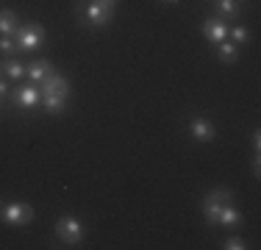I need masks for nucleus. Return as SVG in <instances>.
Masks as SVG:
<instances>
[{
  "label": "nucleus",
  "mask_w": 261,
  "mask_h": 250,
  "mask_svg": "<svg viewBox=\"0 0 261 250\" xmlns=\"http://www.w3.org/2000/svg\"><path fill=\"white\" fill-rule=\"evenodd\" d=\"M233 200V192L231 189H222V186H217V189H211L206 200H203V217H206L208 225H217V217H220L222 206L231 203Z\"/></svg>",
  "instance_id": "nucleus-1"
},
{
  "label": "nucleus",
  "mask_w": 261,
  "mask_h": 250,
  "mask_svg": "<svg viewBox=\"0 0 261 250\" xmlns=\"http://www.w3.org/2000/svg\"><path fill=\"white\" fill-rule=\"evenodd\" d=\"M78 14H81V20H84L86 25L103 28V25H109V20H111V14H114V11L103 9V6L95 3V0H81V3H78Z\"/></svg>",
  "instance_id": "nucleus-2"
},
{
  "label": "nucleus",
  "mask_w": 261,
  "mask_h": 250,
  "mask_svg": "<svg viewBox=\"0 0 261 250\" xmlns=\"http://www.w3.org/2000/svg\"><path fill=\"white\" fill-rule=\"evenodd\" d=\"M45 39V31L39 25H17L14 31V42L20 47V53H28V50H36Z\"/></svg>",
  "instance_id": "nucleus-3"
},
{
  "label": "nucleus",
  "mask_w": 261,
  "mask_h": 250,
  "mask_svg": "<svg viewBox=\"0 0 261 250\" xmlns=\"http://www.w3.org/2000/svg\"><path fill=\"white\" fill-rule=\"evenodd\" d=\"M39 86L36 84H22V86H14V89L9 92V103L14 106V109H34L36 103H39Z\"/></svg>",
  "instance_id": "nucleus-4"
},
{
  "label": "nucleus",
  "mask_w": 261,
  "mask_h": 250,
  "mask_svg": "<svg viewBox=\"0 0 261 250\" xmlns=\"http://www.w3.org/2000/svg\"><path fill=\"white\" fill-rule=\"evenodd\" d=\"M56 236H59L64 245H78L81 236H84V228H81L78 217H70V214L59 217V222H56Z\"/></svg>",
  "instance_id": "nucleus-5"
},
{
  "label": "nucleus",
  "mask_w": 261,
  "mask_h": 250,
  "mask_svg": "<svg viewBox=\"0 0 261 250\" xmlns=\"http://www.w3.org/2000/svg\"><path fill=\"white\" fill-rule=\"evenodd\" d=\"M34 220V209L28 203H6L3 206V222L6 225H28Z\"/></svg>",
  "instance_id": "nucleus-6"
},
{
  "label": "nucleus",
  "mask_w": 261,
  "mask_h": 250,
  "mask_svg": "<svg viewBox=\"0 0 261 250\" xmlns=\"http://www.w3.org/2000/svg\"><path fill=\"white\" fill-rule=\"evenodd\" d=\"M39 89L45 92V95H64V97H70V81H67L64 75H59V72H50L39 84Z\"/></svg>",
  "instance_id": "nucleus-7"
},
{
  "label": "nucleus",
  "mask_w": 261,
  "mask_h": 250,
  "mask_svg": "<svg viewBox=\"0 0 261 250\" xmlns=\"http://www.w3.org/2000/svg\"><path fill=\"white\" fill-rule=\"evenodd\" d=\"M203 36H206L208 42H214V45H220V42L228 39V25L225 20H220V17H211V20L203 22Z\"/></svg>",
  "instance_id": "nucleus-8"
},
{
  "label": "nucleus",
  "mask_w": 261,
  "mask_h": 250,
  "mask_svg": "<svg viewBox=\"0 0 261 250\" xmlns=\"http://www.w3.org/2000/svg\"><path fill=\"white\" fill-rule=\"evenodd\" d=\"M53 72V64L47 59H36V61H31V64H25V75H28V81L31 84H36L39 86L42 81L47 78V75Z\"/></svg>",
  "instance_id": "nucleus-9"
},
{
  "label": "nucleus",
  "mask_w": 261,
  "mask_h": 250,
  "mask_svg": "<svg viewBox=\"0 0 261 250\" xmlns=\"http://www.w3.org/2000/svg\"><path fill=\"white\" fill-rule=\"evenodd\" d=\"M189 134H192V139H195V142H211L217 131H214V125H211L208 120L195 117V120H192V125H189Z\"/></svg>",
  "instance_id": "nucleus-10"
},
{
  "label": "nucleus",
  "mask_w": 261,
  "mask_h": 250,
  "mask_svg": "<svg viewBox=\"0 0 261 250\" xmlns=\"http://www.w3.org/2000/svg\"><path fill=\"white\" fill-rule=\"evenodd\" d=\"M214 14L220 20H236L239 17V0H214Z\"/></svg>",
  "instance_id": "nucleus-11"
},
{
  "label": "nucleus",
  "mask_w": 261,
  "mask_h": 250,
  "mask_svg": "<svg viewBox=\"0 0 261 250\" xmlns=\"http://www.w3.org/2000/svg\"><path fill=\"white\" fill-rule=\"evenodd\" d=\"M17 31V14L11 9H0V36H11Z\"/></svg>",
  "instance_id": "nucleus-12"
},
{
  "label": "nucleus",
  "mask_w": 261,
  "mask_h": 250,
  "mask_svg": "<svg viewBox=\"0 0 261 250\" xmlns=\"http://www.w3.org/2000/svg\"><path fill=\"white\" fill-rule=\"evenodd\" d=\"M3 70H6V75H9V78H14V81H22V78H25V64H22L17 56H9V59H6Z\"/></svg>",
  "instance_id": "nucleus-13"
},
{
  "label": "nucleus",
  "mask_w": 261,
  "mask_h": 250,
  "mask_svg": "<svg viewBox=\"0 0 261 250\" xmlns=\"http://www.w3.org/2000/svg\"><path fill=\"white\" fill-rule=\"evenodd\" d=\"M239 222H242V214H239V211H236L231 203L222 206L220 217H217V225H231V228H233V225H239Z\"/></svg>",
  "instance_id": "nucleus-14"
},
{
  "label": "nucleus",
  "mask_w": 261,
  "mask_h": 250,
  "mask_svg": "<svg viewBox=\"0 0 261 250\" xmlns=\"http://www.w3.org/2000/svg\"><path fill=\"white\" fill-rule=\"evenodd\" d=\"M236 53H239V45H233V42H220L217 45V56H220V61H236Z\"/></svg>",
  "instance_id": "nucleus-15"
},
{
  "label": "nucleus",
  "mask_w": 261,
  "mask_h": 250,
  "mask_svg": "<svg viewBox=\"0 0 261 250\" xmlns=\"http://www.w3.org/2000/svg\"><path fill=\"white\" fill-rule=\"evenodd\" d=\"M67 106V97L64 95H45V109L50 114H61V109Z\"/></svg>",
  "instance_id": "nucleus-16"
},
{
  "label": "nucleus",
  "mask_w": 261,
  "mask_h": 250,
  "mask_svg": "<svg viewBox=\"0 0 261 250\" xmlns=\"http://www.w3.org/2000/svg\"><path fill=\"white\" fill-rule=\"evenodd\" d=\"M228 36H231L233 45H247V39H250V31H247L245 25H236V28H228Z\"/></svg>",
  "instance_id": "nucleus-17"
},
{
  "label": "nucleus",
  "mask_w": 261,
  "mask_h": 250,
  "mask_svg": "<svg viewBox=\"0 0 261 250\" xmlns=\"http://www.w3.org/2000/svg\"><path fill=\"white\" fill-rule=\"evenodd\" d=\"M0 53L9 59V56H17V53H20V47H17V42L11 39V36H0Z\"/></svg>",
  "instance_id": "nucleus-18"
},
{
  "label": "nucleus",
  "mask_w": 261,
  "mask_h": 250,
  "mask_svg": "<svg viewBox=\"0 0 261 250\" xmlns=\"http://www.w3.org/2000/svg\"><path fill=\"white\" fill-rule=\"evenodd\" d=\"M222 247H225V250H245L247 242L242 239V236H228V239L222 242Z\"/></svg>",
  "instance_id": "nucleus-19"
},
{
  "label": "nucleus",
  "mask_w": 261,
  "mask_h": 250,
  "mask_svg": "<svg viewBox=\"0 0 261 250\" xmlns=\"http://www.w3.org/2000/svg\"><path fill=\"white\" fill-rule=\"evenodd\" d=\"M95 3H100L103 9H109V11H114V6L120 3V0H95Z\"/></svg>",
  "instance_id": "nucleus-20"
},
{
  "label": "nucleus",
  "mask_w": 261,
  "mask_h": 250,
  "mask_svg": "<svg viewBox=\"0 0 261 250\" xmlns=\"http://www.w3.org/2000/svg\"><path fill=\"white\" fill-rule=\"evenodd\" d=\"M9 92H11V86L6 84L3 78H0V97H9Z\"/></svg>",
  "instance_id": "nucleus-21"
},
{
  "label": "nucleus",
  "mask_w": 261,
  "mask_h": 250,
  "mask_svg": "<svg viewBox=\"0 0 261 250\" xmlns=\"http://www.w3.org/2000/svg\"><path fill=\"white\" fill-rule=\"evenodd\" d=\"M253 147H256V156L261 153V134L256 131V134H253Z\"/></svg>",
  "instance_id": "nucleus-22"
},
{
  "label": "nucleus",
  "mask_w": 261,
  "mask_h": 250,
  "mask_svg": "<svg viewBox=\"0 0 261 250\" xmlns=\"http://www.w3.org/2000/svg\"><path fill=\"white\" fill-rule=\"evenodd\" d=\"M164 3H178V0H164Z\"/></svg>",
  "instance_id": "nucleus-23"
},
{
  "label": "nucleus",
  "mask_w": 261,
  "mask_h": 250,
  "mask_svg": "<svg viewBox=\"0 0 261 250\" xmlns=\"http://www.w3.org/2000/svg\"><path fill=\"white\" fill-rule=\"evenodd\" d=\"M0 211H3V200H0Z\"/></svg>",
  "instance_id": "nucleus-24"
}]
</instances>
